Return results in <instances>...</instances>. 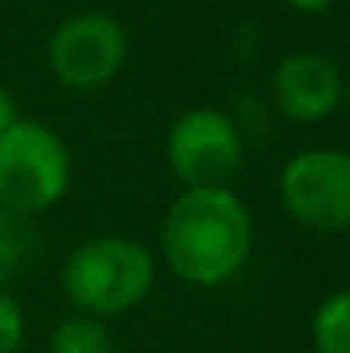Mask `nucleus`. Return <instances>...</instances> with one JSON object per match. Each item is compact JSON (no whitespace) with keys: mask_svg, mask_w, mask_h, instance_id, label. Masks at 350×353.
Returning a JSON list of instances; mask_svg holds the SVG:
<instances>
[{"mask_svg":"<svg viewBox=\"0 0 350 353\" xmlns=\"http://www.w3.org/2000/svg\"><path fill=\"white\" fill-rule=\"evenodd\" d=\"M130 59V34L107 10H76L62 17L45 41V65L69 93H100L124 72Z\"/></svg>","mask_w":350,"mask_h":353,"instance_id":"20e7f679","label":"nucleus"},{"mask_svg":"<svg viewBox=\"0 0 350 353\" xmlns=\"http://www.w3.org/2000/svg\"><path fill=\"white\" fill-rule=\"evenodd\" d=\"M165 161L182 189L231 185L244 165V127L220 107H189L165 134Z\"/></svg>","mask_w":350,"mask_h":353,"instance_id":"39448f33","label":"nucleus"},{"mask_svg":"<svg viewBox=\"0 0 350 353\" xmlns=\"http://www.w3.org/2000/svg\"><path fill=\"white\" fill-rule=\"evenodd\" d=\"M158 254L124 234H100L76 243L59 271L62 295L72 312L93 319H120L134 312L155 288Z\"/></svg>","mask_w":350,"mask_h":353,"instance_id":"f03ea898","label":"nucleus"},{"mask_svg":"<svg viewBox=\"0 0 350 353\" xmlns=\"http://www.w3.org/2000/svg\"><path fill=\"white\" fill-rule=\"evenodd\" d=\"M278 199L285 213L316 234L350 230V151L306 148L282 165Z\"/></svg>","mask_w":350,"mask_h":353,"instance_id":"423d86ee","label":"nucleus"},{"mask_svg":"<svg viewBox=\"0 0 350 353\" xmlns=\"http://www.w3.org/2000/svg\"><path fill=\"white\" fill-rule=\"evenodd\" d=\"M24 336H28L24 305L7 288H0V353H17L24 347Z\"/></svg>","mask_w":350,"mask_h":353,"instance_id":"9b49d317","label":"nucleus"},{"mask_svg":"<svg viewBox=\"0 0 350 353\" xmlns=\"http://www.w3.org/2000/svg\"><path fill=\"white\" fill-rule=\"evenodd\" d=\"M313 347L316 353H350V288L320 302L313 316Z\"/></svg>","mask_w":350,"mask_h":353,"instance_id":"9d476101","label":"nucleus"},{"mask_svg":"<svg viewBox=\"0 0 350 353\" xmlns=\"http://www.w3.org/2000/svg\"><path fill=\"white\" fill-rule=\"evenodd\" d=\"M344 103H347V107H350V83H347V86H344Z\"/></svg>","mask_w":350,"mask_h":353,"instance_id":"4468645a","label":"nucleus"},{"mask_svg":"<svg viewBox=\"0 0 350 353\" xmlns=\"http://www.w3.org/2000/svg\"><path fill=\"white\" fill-rule=\"evenodd\" d=\"M48 353H117V343L104 319L72 312L52 330Z\"/></svg>","mask_w":350,"mask_h":353,"instance_id":"1a4fd4ad","label":"nucleus"},{"mask_svg":"<svg viewBox=\"0 0 350 353\" xmlns=\"http://www.w3.org/2000/svg\"><path fill=\"white\" fill-rule=\"evenodd\" d=\"M41 250V236L38 227L10 210H0V288H7L10 281H17Z\"/></svg>","mask_w":350,"mask_h":353,"instance_id":"6e6552de","label":"nucleus"},{"mask_svg":"<svg viewBox=\"0 0 350 353\" xmlns=\"http://www.w3.org/2000/svg\"><path fill=\"white\" fill-rule=\"evenodd\" d=\"M14 120H21V110H17V100H14V93L0 83V130H7Z\"/></svg>","mask_w":350,"mask_h":353,"instance_id":"f8f14e48","label":"nucleus"},{"mask_svg":"<svg viewBox=\"0 0 350 353\" xmlns=\"http://www.w3.org/2000/svg\"><path fill=\"white\" fill-rule=\"evenodd\" d=\"M285 7H292V10H299V14H323V10H330L337 0H282Z\"/></svg>","mask_w":350,"mask_h":353,"instance_id":"ddd939ff","label":"nucleus"},{"mask_svg":"<svg viewBox=\"0 0 350 353\" xmlns=\"http://www.w3.org/2000/svg\"><path fill=\"white\" fill-rule=\"evenodd\" d=\"M162 264L189 288H224L247 268L254 216L231 185L182 189L158 230Z\"/></svg>","mask_w":350,"mask_h":353,"instance_id":"f257e3e1","label":"nucleus"},{"mask_svg":"<svg viewBox=\"0 0 350 353\" xmlns=\"http://www.w3.org/2000/svg\"><path fill=\"white\" fill-rule=\"evenodd\" d=\"M72 189V154L62 134L35 117L0 130V210L28 220L55 210Z\"/></svg>","mask_w":350,"mask_h":353,"instance_id":"7ed1b4c3","label":"nucleus"},{"mask_svg":"<svg viewBox=\"0 0 350 353\" xmlns=\"http://www.w3.org/2000/svg\"><path fill=\"white\" fill-rule=\"evenodd\" d=\"M347 79L323 52H289L271 69V103L292 123H320L344 103Z\"/></svg>","mask_w":350,"mask_h":353,"instance_id":"0eeeda50","label":"nucleus"}]
</instances>
